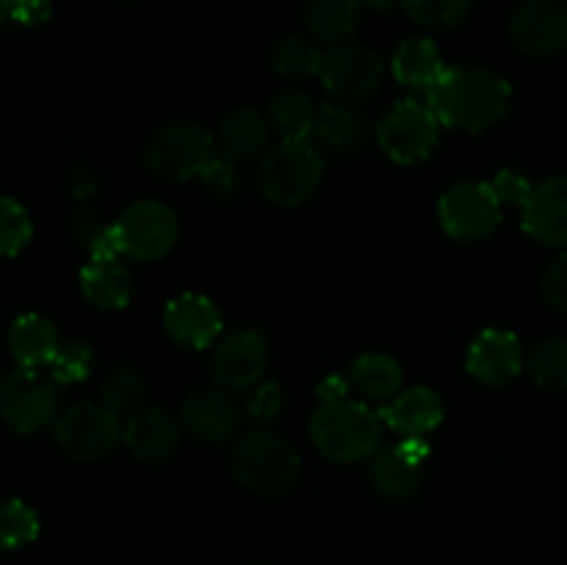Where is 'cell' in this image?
<instances>
[{"instance_id": "33", "label": "cell", "mask_w": 567, "mask_h": 565, "mask_svg": "<svg viewBox=\"0 0 567 565\" xmlns=\"http://www.w3.org/2000/svg\"><path fill=\"white\" fill-rule=\"evenodd\" d=\"M402 6L413 22L432 31H443V28L460 25L471 14L474 0H402Z\"/></svg>"}, {"instance_id": "19", "label": "cell", "mask_w": 567, "mask_h": 565, "mask_svg": "<svg viewBox=\"0 0 567 565\" xmlns=\"http://www.w3.org/2000/svg\"><path fill=\"white\" fill-rule=\"evenodd\" d=\"M164 327L172 341L181 347L205 349L214 347L219 338L221 316L210 299L199 297V294H183L166 305Z\"/></svg>"}, {"instance_id": "2", "label": "cell", "mask_w": 567, "mask_h": 565, "mask_svg": "<svg viewBox=\"0 0 567 565\" xmlns=\"http://www.w3.org/2000/svg\"><path fill=\"white\" fill-rule=\"evenodd\" d=\"M382 427L385 421L380 413L349 397L321 402L310 415V438L332 463H360L374 458L382 441Z\"/></svg>"}, {"instance_id": "21", "label": "cell", "mask_w": 567, "mask_h": 565, "mask_svg": "<svg viewBox=\"0 0 567 565\" xmlns=\"http://www.w3.org/2000/svg\"><path fill=\"white\" fill-rule=\"evenodd\" d=\"M11 358L22 369H42L53 363L55 352L61 349L59 330L53 321L42 314H22L9 327Z\"/></svg>"}, {"instance_id": "20", "label": "cell", "mask_w": 567, "mask_h": 565, "mask_svg": "<svg viewBox=\"0 0 567 565\" xmlns=\"http://www.w3.org/2000/svg\"><path fill=\"white\" fill-rule=\"evenodd\" d=\"M385 427L402 438H424L443 421V399L432 388L419 386L399 391L385 408L380 410Z\"/></svg>"}, {"instance_id": "32", "label": "cell", "mask_w": 567, "mask_h": 565, "mask_svg": "<svg viewBox=\"0 0 567 565\" xmlns=\"http://www.w3.org/2000/svg\"><path fill=\"white\" fill-rule=\"evenodd\" d=\"M144 397H147V388H144L142 374L131 366H116L103 382V404L105 408L120 413H133V410L142 408Z\"/></svg>"}, {"instance_id": "10", "label": "cell", "mask_w": 567, "mask_h": 565, "mask_svg": "<svg viewBox=\"0 0 567 565\" xmlns=\"http://www.w3.org/2000/svg\"><path fill=\"white\" fill-rule=\"evenodd\" d=\"M319 78L332 97L347 105H358L380 92L382 81H385V66H382L380 55L365 44L343 42L324 53V66H321Z\"/></svg>"}, {"instance_id": "25", "label": "cell", "mask_w": 567, "mask_h": 565, "mask_svg": "<svg viewBox=\"0 0 567 565\" xmlns=\"http://www.w3.org/2000/svg\"><path fill=\"white\" fill-rule=\"evenodd\" d=\"M349 386L365 399L374 402H391L402 391V363L385 352H365L349 366Z\"/></svg>"}, {"instance_id": "17", "label": "cell", "mask_w": 567, "mask_h": 565, "mask_svg": "<svg viewBox=\"0 0 567 565\" xmlns=\"http://www.w3.org/2000/svg\"><path fill=\"white\" fill-rule=\"evenodd\" d=\"M465 369L485 386H507L524 369V347L509 330H485L471 343Z\"/></svg>"}, {"instance_id": "13", "label": "cell", "mask_w": 567, "mask_h": 565, "mask_svg": "<svg viewBox=\"0 0 567 565\" xmlns=\"http://www.w3.org/2000/svg\"><path fill=\"white\" fill-rule=\"evenodd\" d=\"M509 37L529 55H557L567 48V6L526 0L509 17Z\"/></svg>"}, {"instance_id": "37", "label": "cell", "mask_w": 567, "mask_h": 565, "mask_svg": "<svg viewBox=\"0 0 567 565\" xmlns=\"http://www.w3.org/2000/svg\"><path fill=\"white\" fill-rule=\"evenodd\" d=\"M543 299L559 314H567V249L546 266L540 280Z\"/></svg>"}, {"instance_id": "24", "label": "cell", "mask_w": 567, "mask_h": 565, "mask_svg": "<svg viewBox=\"0 0 567 565\" xmlns=\"http://www.w3.org/2000/svg\"><path fill=\"white\" fill-rule=\"evenodd\" d=\"M266 142H269V122L252 109H236L221 120L219 133H216V147H219L221 158L233 161H249L258 153H264Z\"/></svg>"}, {"instance_id": "36", "label": "cell", "mask_w": 567, "mask_h": 565, "mask_svg": "<svg viewBox=\"0 0 567 565\" xmlns=\"http://www.w3.org/2000/svg\"><path fill=\"white\" fill-rule=\"evenodd\" d=\"M282 408H286V397H282V388L277 382H264V386L258 382L252 388V393L247 397V404H244L247 415L252 421H258V427L275 421Z\"/></svg>"}, {"instance_id": "41", "label": "cell", "mask_w": 567, "mask_h": 565, "mask_svg": "<svg viewBox=\"0 0 567 565\" xmlns=\"http://www.w3.org/2000/svg\"><path fill=\"white\" fill-rule=\"evenodd\" d=\"M347 391H349L347 377H327V380L319 386L321 402H336V399H347Z\"/></svg>"}, {"instance_id": "18", "label": "cell", "mask_w": 567, "mask_h": 565, "mask_svg": "<svg viewBox=\"0 0 567 565\" xmlns=\"http://www.w3.org/2000/svg\"><path fill=\"white\" fill-rule=\"evenodd\" d=\"M122 443L144 463H166L177 452L181 430L164 408H138L122 424Z\"/></svg>"}, {"instance_id": "40", "label": "cell", "mask_w": 567, "mask_h": 565, "mask_svg": "<svg viewBox=\"0 0 567 565\" xmlns=\"http://www.w3.org/2000/svg\"><path fill=\"white\" fill-rule=\"evenodd\" d=\"M6 6H9V20L28 28L42 25L53 14V3L50 0H6Z\"/></svg>"}, {"instance_id": "38", "label": "cell", "mask_w": 567, "mask_h": 565, "mask_svg": "<svg viewBox=\"0 0 567 565\" xmlns=\"http://www.w3.org/2000/svg\"><path fill=\"white\" fill-rule=\"evenodd\" d=\"M199 181H203L205 192L214 194V197H230V194L238 188L236 164L219 155V158H214L208 166H205V172L199 175Z\"/></svg>"}, {"instance_id": "15", "label": "cell", "mask_w": 567, "mask_h": 565, "mask_svg": "<svg viewBox=\"0 0 567 565\" xmlns=\"http://www.w3.org/2000/svg\"><path fill=\"white\" fill-rule=\"evenodd\" d=\"M181 421L203 443H225L227 438L236 435L238 421H241V410H238L236 399L230 391L214 386L192 391L181 404Z\"/></svg>"}, {"instance_id": "1", "label": "cell", "mask_w": 567, "mask_h": 565, "mask_svg": "<svg viewBox=\"0 0 567 565\" xmlns=\"http://www.w3.org/2000/svg\"><path fill=\"white\" fill-rule=\"evenodd\" d=\"M513 103V86L482 66H446L441 81L426 92V105L437 122L454 131L482 133L498 125Z\"/></svg>"}, {"instance_id": "11", "label": "cell", "mask_w": 567, "mask_h": 565, "mask_svg": "<svg viewBox=\"0 0 567 565\" xmlns=\"http://www.w3.org/2000/svg\"><path fill=\"white\" fill-rule=\"evenodd\" d=\"M502 199L491 183L465 181L441 197V225L454 242H480L502 225Z\"/></svg>"}, {"instance_id": "29", "label": "cell", "mask_w": 567, "mask_h": 565, "mask_svg": "<svg viewBox=\"0 0 567 565\" xmlns=\"http://www.w3.org/2000/svg\"><path fill=\"white\" fill-rule=\"evenodd\" d=\"M271 66L286 78H313L321 75L324 53L319 50L316 39L286 37L271 50Z\"/></svg>"}, {"instance_id": "7", "label": "cell", "mask_w": 567, "mask_h": 565, "mask_svg": "<svg viewBox=\"0 0 567 565\" xmlns=\"http://www.w3.org/2000/svg\"><path fill=\"white\" fill-rule=\"evenodd\" d=\"M59 410V382L39 369H22L0 377V419L17 435H33L53 421Z\"/></svg>"}, {"instance_id": "5", "label": "cell", "mask_w": 567, "mask_h": 565, "mask_svg": "<svg viewBox=\"0 0 567 565\" xmlns=\"http://www.w3.org/2000/svg\"><path fill=\"white\" fill-rule=\"evenodd\" d=\"M214 161V138L194 122H166L144 147V166L161 181H194Z\"/></svg>"}, {"instance_id": "9", "label": "cell", "mask_w": 567, "mask_h": 565, "mask_svg": "<svg viewBox=\"0 0 567 565\" xmlns=\"http://www.w3.org/2000/svg\"><path fill=\"white\" fill-rule=\"evenodd\" d=\"M441 122L432 114L430 105L419 100H402L393 105L377 127L382 153L402 166L424 164L437 147Z\"/></svg>"}, {"instance_id": "26", "label": "cell", "mask_w": 567, "mask_h": 565, "mask_svg": "<svg viewBox=\"0 0 567 565\" xmlns=\"http://www.w3.org/2000/svg\"><path fill=\"white\" fill-rule=\"evenodd\" d=\"M360 0H308L305 6V25L310 37L321 44L349 42L358 31Z\"/></svg>"}, {"instance_id": "42", "label": "cell", "mask_w": 567, "mask_h": 565, "mask_svg": "<svg viewBox=\"0 0 567 565\" xmlns=\"http://www.w3.org/2000/svg\"><path fill=\"white\" fill-rule=\"evenodd\" d=\"M360 3L371 6V9H391V6L396 3V0H360Z\"/></svg>"}, {"instance_id": "31", "label": "cell", "mask_w": 567, "mask_h": 565, "mask_svg": "<svg viewBox=\"0 0 567 565\" xmlns=\"http://www.w3.org/2000/svg\"><path fill=\"white\" fill-rule=\"evenodd\" d=\"M39 537V515L22 499H0V552H14Z\"/></svg>"}, {"instance_id": "6", "label": "cell", "mask_w": 567, "mask_h": 565, "mask_svg": "<svg viewBox=\"0 0 567 565\" xmlns=\"http://www.w3.org/2000/svg\"><path fill=\"white\" fill-rule=\"evenodd\" d=\"M177 233H181V225H177L175 210L158 199H138L127 205L111 225L116 253L133 260L164 258L175 247Z\"/></svg>"}, {"instance_id": "28", "label": "cell", "mask_w": 567, "mask_h": 565, "mask_svg": "<svg viewBox=\"0 0 567 565\" xmlns=\"http://www.w3.org/2000/svg\"><path fill=\"white\" fill-rule=\"evenodd\" d=\"M319 105L302 89H282L269 103V125L280 142H310Z\"/></svg>"}, {"instance_id": "3", "label": "cell", "mask_w": 567, "mask_h": 565, "mask_svg": "<svg viewBox=\"0 0 567 565\" xmlns=\"http://www.w3.org/2000/svg\"><path fill=\"white\" fill-rule=\"evenodd\" d=\"M233 476L258 496H286L302 474L297 449L266 427H255L233 446Z\"/></svg>"}, {"instance_id": "16", "label": "cell", "mask_w": 567, "mask_h": 565, "mask_svg": "<svg viewBox=\"0 0 567 565\" xmlns=\"http://www.w3.org/2000/svg\"><path fill=\"white\" fill-rule=\"evenodd\" d=\"M524 230L546 247H567V175L548 177L532 186L520 205Z\"/></svg>"}, {"instance_id": "30", "label": "cell", "mask_w": 567, "mask_h": 565, "mask_svg": "<svg viewBox=\"0 0 567 565\" xmlns=\"http://www.w3.org/2000/svg\"><path fill=\"white\" fill-rule=\"evenodd\" d=\"M529 374L548 391L567 388V338H543L529 349Z\"/></svg>"}, {"instance_id": "12", "label": "cell", "mask_w": 567, "mask_h": 565, "mask_svg": "<svg viewBox=\"0 0 567 565\" xmlns=\"http://www.w3.org/2000/svg\"><path fill=\"white\" fill-rule=\"evenodd\" d=\"M269 349L260 330H236L214 343L210 352V377L225 391H252L264 380Z\"/></svg>"}, {"instance_id": "22", "label": "cell", "mask_w": 567, "mask_h": 565, "mask_svg": "<svg viewBox=\"0 0 567 565\" xmlns=\"http://www.w3.org/2000/svg\"><path fill=\"white\" fill-rule=\"evenodd\" d=\"M83 297L100 310H120L133 297L131 269L120 260V255L92 258L81 269Z\"/></svg>"}, {"instance_id": "27", "label": "cell", "mask_w": 567, "mask_h": 565, "mask_svg": "<svg viewBox=\"0 0 567 565\" xmlns=\"http://www.w3.org/2000/svg\"><path fill=\"white\" fill-rule=\"evenodd\" d=\"M310 138H313L316 147L330 150V153H354L365 138V122L347 103L319 105V116H316V127Z\"/></svg>"}, {"instance_id": "39", "label": "cell", "mask_w": 567, "mask_h": 565, "mask_svg": "<svg viewBox=\"0 0 567 565\" xmlns=\"http://www.w3.org/2000/svg\"><path fill=\"white\" fill-rule=\"evenodd\" d=\"M491 186L493 192H496V197L502 199V205H524L532 192V183L526 181L520 172H513V170L498 172V175L491 181Z\"/></svg>"}, {"instance_id": "35", "label": "cell", "mask_w": 567, "mask_h": 565, "mask_svg": "<svg viewBox=\"0 0 567 565\" xmlns=\"http://www.w3.org/2000/svg\"><path fill=\"white\" fill-rule=\"evenodd\" d=\"M94 369V352L89 343L83 341H70L61 343V349L55 352L53 363H50V377H53L59 386H78V382L86 380Z\"/></svg>"}, {"instance_id": "14", "label": "cell", "mask_w": 567, "mask_h": 565, "mask_svg": "<svg viewBox=\"0 0 567 565\" xmlns=\"http://www.w3.org/2000/svg\"><path fill=\"white\" fill-rule=\"evenodd\" d=\"M430 458V446L424 438H402L396 446L382 449L371 463V485L380 496L404 502L419 493L424 482V463Z\"/></svg>"}, {"instance_id": "23", "label": "cell", "mask_w": 567, "mask_h": 565, "mask_svg": "<svg viewBox=\"0 0 567 565\" xmlns=\"http://www.w3.org/2000/svg\"><path fill=\"white\" fill-rule=\"evenodd\" d=\"M391 70L402 86L430 92L441 81L443 72H446V64H443L441 50H437L432 39L413 37L399 44L396 53H393Z\"/></svg>"}, {"instance_id": "34", "label": "cell", "mask_w": 567, "mask_h": 565, "mask_svg": "<svg viewBox=\"0 0 567 565\" xmlns=\"http://www.w3.org/2000/svg\"><path fill=\"white\" fill-rule=\"evenodd\" d=\"M33 236V222L17 199L0 197V255L11 258L28 247Z\"/></svg>"}, {"instance_id": "8", "label": "cell", "mask_w": 567, "mask_h": 565, "mask_svg": "<svg viewBox=\"0 0 567 565\" xmlns=\"http://www.w3.org/2000/svg\"><path fill=\"white\" fill-rule=\"evenodd\" d=\"M53 435L66 458L94 463L120 446L122 424L120 415L103 402H78L55 419Z\"/></svg>"}, {"instance_id": "43", "label": "cell", "mask_w": 567, "mask_h": 565, "mask_svg": "<svg viewBox=\"0 0 567 565\" xmlns=\"http://www.w3.org/2000/svg\"><path fill=\"white\" fill-rule=\"evenodd\" d=\"M6 20H9V6H6V0H0V28H3Z\"/></svg>"}, {"instance_id": "4", "label": "cell", "mask_w": 567, "mask_h": 565, "mask_svg": "<svg viewBox=\"0 0 567 565\" xmlns=\"http://www.w3.org/2000/svg\"><path fill=\"white\" fill-rule=\"evenodd\" d=\"M324 158L310 142H280L258 164V188L269 203L302 205L319 192Z\"/></svg>"}]
</instances>
